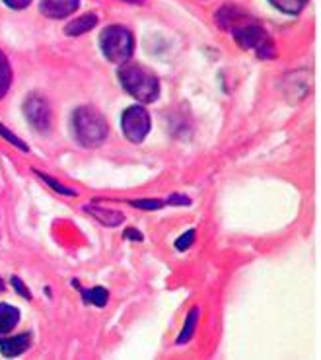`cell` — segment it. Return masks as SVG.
Returning <instances> with one entry per match:
<instances>
[{
    "label": "cell",
    "instance_id": "1",
    "mask_svg": "<svg viewBox=\"0 0 321 360\" xmlns=\"http://www.w3.org/2000/svg\"><path fill=\"white\" fill-rule=\"evenodd\" d=\"M216 22L222 30L232 34L240 47L254 51L259 59L277 57L275 41L265 32V27L244 10L236 8V6H222L216 12Z\"/></svg>",
    "mask_w": 321,
    "mask_h": 360
},
{
    "label": "cell",
    "instance_id": "2",
    "mask_svg": "<svg viewBox=\"0 0 321 360\" xmlns=\"http://www.w3.org/2000/svg\"><path fill=\"white\" fill-rule=\"evenodd\" d=\"M119 82L133 98L143 103H152L160 96V80L150 68H144L136 63H123L117 70Z\"/></svg>",
    "mask_w": 321,
    "mask_h": 360
},
{
    "label": "cell",
    "instance_id": "3",
    "mask_svg": "<svg viewBox=\"0 0 321 360\" xmlns=\"http://www.w3.org/2000/svg\"><path fill=\"white\" fill-rule=\"evenodd\" d=\"M72 131L82 146L96 148L107 139L110 127L100 111H96L90 105H84V108H78L72 115Z\"/></svg>",
    "mask_w": 321,
    "mask_h": 360
},
{
    "label": "cell",
    "instance_id": "4",
    "mask_svg": "<svg viewBox=\"0 0 321 360\" xmlns=\"http://www.w3.org/2000/svg\"><path fill=\"white\" fill-rule=\"evenodd\" d=\"M100 47L110 63L123 65L133 57L135 37L125 25H107L100 34Z\"/></svg>",
    "mask_w": 321,
    "mask_h": 360
},
{
    "label": "cell",
    "instance_id": "5",
    "mask_svg": "<svg viewBox=\"0 0 321 360\" xmlns=\"http://www.w3.org/2000/svg\"><path fill=\"white\" fill-rule=\"evenodd\" d=\"M121 127L131 143H143L150 133V113L143 105H131L121 115Z\"/></svg>",
    "mask_w": 321,
    "mask_h": 360
},
{
    "label": "cell",
    "instance_id": "6",
    "mask_svg": "<svg viewBox=\"0 0 321 360\" xmlns=\"http://www.w3.org/2000/svg\"><path fill=\"white\" fill-rule=\"evenodd\" d=\"M24 113H26V119L35 131H39V133L49 131V127H51V108H49V101L45 100L43 96L32 94L24 103Z\"/></svg>",
    "mask_w": 321,
    "mask_h": 360
},
{
    "label": "cell",
    "instance_id": "7",
    "mask_svg": "<svg viewBox=\"0 0 321 360\" xmlns=\"http://www.w3.org/2000/svg\"><path fill=\"white\" fill-rule=\"evenodd\" d=\"M80 6V0H41L39 10L43 16L51 20H63V18L72 16Z\"/></svg>",
    "mask_w": 321,
    "mask_h": 360
},
{
    "label": "cell",
    "instance_id": "8",
    "mask_svg": "<svg viewBox=\"0 0 321 360\" xmlns=\"http://www.w3.org/2000/svg\"><path fill=\"white\" fill-rule=\"evenodd\" d=\"M30 345H32V337L27 335V333H24V335L10 337V339L0 341V352H2L4 356H8V359H14V356L24 354V352L30 349Z\"/></svg>",
    "mask_w": 321,
    "mask_h": 360
},
{
    "label": "cell",
    "instance_id": "9",
    "mask_svg": "<svg viewBox=\"0 0 321 360\" xmlns=\"http://www.w3.org/2000/svg\"><path fill=\"white\" fill-rule=\"evenodd\" d=\"M86 212L88 214H92L98 222H102L105 226H119L125 217H123V212H119V210H113V209H103V207H86Z\"/></svg>",
    "mask_w": 321,
    "mask_h": 360
},
{
    "label": "cell",
    "instance_id": "10",
    "mask_svg": "<svg viewBox=\"0 0 321 360\" xmlns=\"http://www.w3.org/2000/svg\"><path fill=\"white\" fill-rule=\"evenodd\" d=\"M98 25V16L90 12V14H84V16L77 18V20H72V22H68L67 27H65V34L72 35V37H77V35H82L86 32H90Z\"/></svg>",
    "mask_w": 321,
    "mask_h": 360
},
{
    "label": "cell",
    "instance_id": "11",
    "mask_svg": "<svg viewBox=\"0 0 321 360\" xmlns=\"http://www.w3.org/2000/svg\"><path fill=\"white\" fill-rule=\"evenodd\" d=\"M20 321V310L10 304H0V335L10 333Z\"/></svg>",
    "mask_w": 321,
    "mask_h": 360
},
{
    "label": "cell",
    "instance_id": "12",
    "mask_svg": "<svg viewBox=\"0 0 321 360\" xmlns=\"http://www.w3.org/2000/svg\"><path fill=\"white\" fill-rule=\"evenodd\" d=\"M82 300L88 302V304H93V306L103 308V306L107 304V300H110V292H107L103 286H93V288L82 290Z\"/></svg>",
    "mask_w": 321,
    "mask_h": 360
},
{
    "label": "cell",
    "instance_id": "13",
    "mask_svg": "<svg viewBox=\"0 0 321 360\" xmlns=\"http://www.w3.org/2000/svg\"><path fill=\"white\" fill-rule=\"evenodd\" d=\"M10 84H12V68H10L6 55L0 51V100L6 96V92L10 90Z\"/></svg>",
    "mask_w": 321,
    "mask_h": 360
},
{
    "label": "cell",
    "instance_id": "14",
    "mask_svg": "<svg viewBox=\"0 0 321 360\" xmlns=\"http://www.w3.org/2000/svg\"><path fill=\"white\" fill-rule=\"evenodd\" d=\"M270 4L275 6L280 12H284V14H290V16H298L302 10H304L306 2L308 0H269Z\"/></svg>",
    "mask_w": 321,
    "mask_h": 360
},
{
    "label": "cell",
    "instance_id": "15",
    "mask_svg": "<svg viewBox=\"0 0 321 360\" xmlns=\"http://www.w3.org/2000/svg\"><path fill=\"white\" fill-rule=\"evenodd\" d=\"M197 321H199V308H193V310L189 311V316H187L185 326H183V331H181V335L178 337V345H185L187 341H191V339H193Z\"/></svg>",
    "mask_w": 321,
    "mask_h": 360
},
{
    "label": "cell",
    "instance_id": "16",
    "mask_svg": "<svg viewBox=\"0 0 321 360\" xmlns=\"http://www.w3.org/2000/svg\"><path fill=\"white\" fill-rule=\"evenodd\" d=\"M35 174L41 177L45 184L51 185L55 191H59L60 195H70V197H74V195H77V191H74V189H68V187H65V185H60L59 181H57V179H53V177L45 176V174H41V172H35Z\"/></svg>",
    "mask_w": 321,
    "mask_h": 360
},
{
    "label": "cell",
    "instance_id": "17",
    "mask_svg": "<svg viewBox=\"0 0 321 360\" xmlns=\"http://www.w3.org/2000/svg\"><path fill=\"white\" fill-rule=\"evenodd\" d=\"M0 136H4V139H6L10 144H14V146H16V148H20V150L27 152V144L24 143V141H20V139H18L14 133H10L8 129H4V127H2V123H0Z\"/></svg>",
    "mask_w": 321,
    "mask_h": 360
},
{
    "label": "cell",
    "instance_id": "18",
    "mask_svg": "<svg viewBox=\"0 0 321 360\" xmlns=\"http://www.w3.org/2000/svg\"><path fill=\"white\" fill-rule=\"evenodd\" d=\"M195 242V230H187L185 234L179 238L178 242H176V250H179V252H185V250H189V245Z\"/></svg>",
    "mask_w": 321,
    "mask_h": 360
},
{
    "label": "cell",
    "instance_id": "19",
    "mask_svg": "<svg viewBox=\"0 0 321 360\" xmlns=\"http://www.w3.org/2000/svg\"><path fill=\"white\" fill-rule=\"evenodd\" d=\"M129 205H133L136 209H144V210H156L164 207L162 201H154V199H148V201H131Z\"/></svg>",
    "mask_w": 321,
    "mask_h": 360
},
{
    "label": "cell",
    "instance_id": "20",
    "mask_svg": "<svg viewBox=\"0 0 321 360\" xmlns=\"http://www.w3.org/2000/svg\"><path fill=\"white\" fill-rule=\"evenodd\" d=\"M12 285H14V288H16L18 292L22 294V296H24L26 300H32V292L27 290V286L24 285V283H22V281L18 278V276H12Z\"/></svg>",
    "mask_w": 321,
    "mask_h": 360
},
{
    "label": "cell",
    "instance_id": "21",
    "mask_svg": "<svg viewBox=\"0 0 321 360\" xmlns=\"http://www.w3.org/2000/svg\"><path fill=\"white\" fill-rule=\"evenodd\" d=\"M2 2L12 10H24L32 4V0H2Z\"/></svg>",
    "mask_w": 321,
    "mask_h": 360
},
{
    "label": "cell",
    "instance_id": "22",
    "mask_svg": "<svg viewBox=\"0 0 321 360\" xmlns=\"http://www.w3.org/2000/svg\"><path fill=\"white\" fill-rule=\"evenodd\" d=\"M169 201H171V205H189L191 202L187 197H181V195H173Z\"/></svg>",
    "mask_w": 321,
    "mask_h": 360
},
{
    "label": "cell",
    "instance_id": "23",
    "mask_svg": "<svg viewBox=\"0 0 321 360\" xmlns=\"http://www.w3.org/2000/svg\"><path fill=\"white\" fill-rule=\"evenodd\" d=\"M125 238H129V240H131V238H133V240H143L140 232H138V230H131V228L125 232Z\"/></svg>",
    "mask_w": 321,
    "mask_h": 360
},
{
    "label": "cell",
    "instance_id": "24",
    "mask_svg": "<svg viewBox=\"0 0 321 360\" xmlns=\"http://www.w3.org/2000/svg\"><path fill=\"white\" fill-rule=\"evenodd\" d=\"M2 290H4V281L0 278V292H2Z\"/></svg>",
    "mask_w": 321,
    "mask_h": 360
},
{
    "label": "cell",
    "instance_id": "25",
    "mask_svg": "<svg viewBox=\"0 0 321 360\" xmlns=\"http://www.w3.org/2000/svg\"><path fill=\"white\" fill-rule=\"evenodd\" d=\"M125 2H138V0H125Z\"/></svg>",
    "mask_w": 321,
    "mask_h": 360
}]
</instances>
